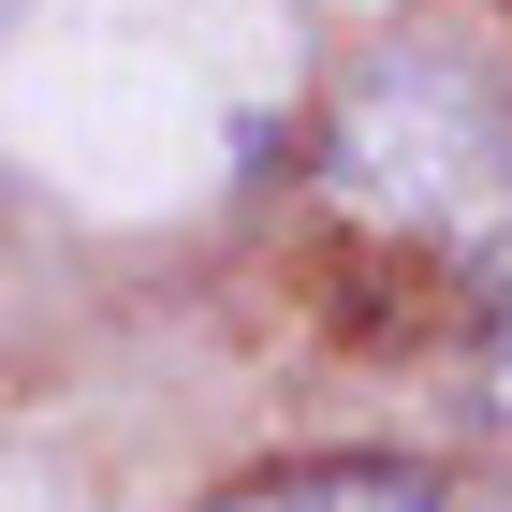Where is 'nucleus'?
I'll return each mask as SVG.
<instances>
[{"mask_svg":"<svg viewBox=\"0 0 512 512\" xmlns=\"http://www.w3.org/2000/svg\"><path fill=\"white\" fill-rule=\"evenodd\" d=\"M483 395L512 425V220H498V278H483Z\"/></svg>","mask_w":512,"mask_h":512,"instance_id":"2","label":"nucleus"},{"mask_svg":"<svg viewBox=\"0 0 512 512\" xmlns=\"http://www.w3.org/2000/svg\"><path fill=\"white\" fill-rule=\"evenodd\" d=\"M220 512H512V498H483V483H454V469L322 454V469H278V483H249V498H220Z\"/></svg>","mask_w":512,"mask_h":512,"instance_id":"1","label":"nucleus"}]
</instances>
